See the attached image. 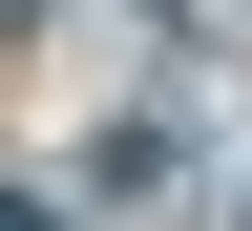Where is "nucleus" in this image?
<instances>
[{"label": "nucleus", "instance_id": "nucleus-1", "mask_svg": "<svg viewBox=\"0 0 252 231\" xmlns=\"http://www.w3.org/2000/svg\"><path fill=\"white\" fill-rule=\"evenodd\" d=\"M231 231H252V210H231Z\"/></svg>", "mask_w": 252, "mask_h": 231}]
</instances>
